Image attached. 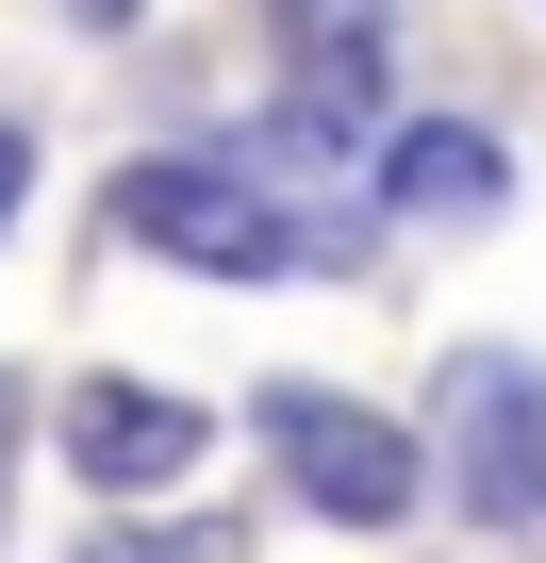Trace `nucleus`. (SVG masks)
<instances>
[{
	"mask_svg": "<svg viewBox=\"0 0 546 563\" xmlns=\"http://www.w3.org/2000/svg\"><path fill=\"white\" fill-rule=\"evenodd\" d=\"M116 216H133V249H166V265H199V282H299V265H348L315 216H282L232 150H149V166L116 183Z\"/></svg>",
	"mask_w": 546,
	"mask_h": 563,
	"instance_id": "obj_1",
	"label": "nucleus"
},
{
	"mask_svg": "<svg viewBox=\"0 0 546 563\" xmlns=\"http://www.w3.org/2000/svg\"><path fill=\"white\" fill-rule=\"evenodd\" d=\"M431 481L480 530H546V365L530 349H447V382H431Z\"/></svg>",
	"mask_w": 546,
	"mask_h": 563,
	"instance_id": "obj_2",
	"label": "nucleus"
},
{
	"mask_svg": "<svg viewBox=\"0 0 546 563\" xmlns=\"http://www.w3.org/2000/svg\"><path fill=\"white\" fill-rule=\"evenodd\" d=\"M265 448H282V481H299L332 530H398V514H414V431H381V415L332 398V382H265Z\"/></svg>",
	"mask_w": 546,
	"mask_h": 563,
	"instance_id": "obj_3",
	"label": "nucleus"
},
{
	"mask_svg": "<svg viewBox=\"0 0 546 563\" xmlns=\"http://www.w3.org/2000/svg\"><path fill=\"white\" fill-rule=\"evenodd\" d=\"M265 34H282V84L315 133H365L381 84H398V0H265Z\"/></svg>",
	"mask_w": 546,
	"mask_h": 563,
	"instance_id": "obj_4",
	"label": "nucleus"
},
{
	"mask_svg": "<svg viewBox=\"0 0 546 563\" xmlns=\"http://www.w3.org/2000/svg\"><path fill=\"white\" fill-rule=\"evenodd\" d=\"M497 199H513V150H497L480 117H414V133H381L365 216H398V232H480Z\"/></svg>",
	"mask_w": 546,
	"mask_h": 563,
	"instance_id": "obj_5",
	"label": "nucleus"
},
{
	"mask_svg": "<svg viewBox=\"0 0 546 563\" xmlns=\"http://www.w3.org/2000/svg\"><path fill=\"white\" fill-rule=\"evenodd\" d=\"M199 448H215V431H199V398H166V382H83V398H67V464H83L100 497H166Z\"/></svg>",
	"mask_w": 546,
	"mask_h": 563,
	"instance_id": "obj_6",
	"label": "nucleus"
},
{
	"mask_svg": "<svg viewBox=\"0 0 546 563\" xmlns=\"http://www.w3.org/2000/svg\"><path fill=\"white\" fill-rule=\"evenodd\" d=\"M83 563H232V547H215V530H100Z\"/></svg>",
	"mask_w": 546,
	"mask_h": 563,
	"instance_id": "obj_7",
	"label": "nucleus"
},
{
	"mask_svg": "<svg viewBox=\"0 0 546 563\" xmlns=\"http://www.w3.org/2000/svg\"><path fill=\"white\" fill-rule=\"evenodd\" d=\"M18 199H34V133L0 117V232H18Z\"/></svg>",
	"mask_w": 546,
	"mask_h": 563,
	"instance_id": "obj_8",
	"label": "nucleus"
},
{
	"mask_svg": "<svg viewBox=\"0 0 546 563\" xmlns=\"http://www.w3.org/2000/svg\"><path fill=\"white\" fill-rule=\"evenodd\" d=\"M0 431H18V382H0Z\"/></svg>",
	"mask_w": 546,
	"mask_h": 563,
	"instance_id": "obj_9",
	"label": "nucleus"
}]
</instances>
